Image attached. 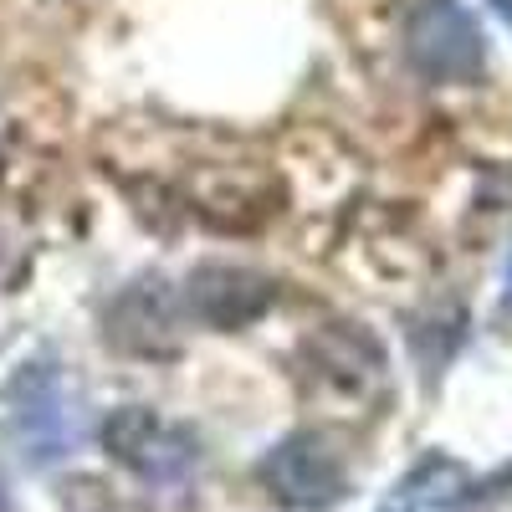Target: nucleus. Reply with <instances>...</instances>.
Segmentation results:
<instances>
[{
    "label": "nucleus",
    "mask_w": 512,
    "mask_h": 512,
    "mask_svg": "<svg viewBox=\"0 0 512 512\" xmlns=\"http://www.w3.org/2000/svg\"><path fill=\"white\" fill-rule=\"evenodd\" d=\"M405 52L431 82H477L487 67V36L461 0H420L405 26Z\"/></svg>",
    "instance_id": "f257e3e1"
},
{
    "label": "nucleus",
    "mask_w": 512,
    "mask_h": 512,
    "mask_svg": "<svg viewBox=\"0 0 512 512\" xmlns=\"http://www.w3.org/2000/svg\"><path fill=\"white\" fill-rule=\"evenodd\" d=\"M6 410L31 461H62L72 451V410L57 359H26L6 379Z\"/></svg>",
    "instance_id": "f03ea898"
},
{
    "label": "nucleus",
    "mask_w": 512,
    "mask_h": 512,
    "mask_svg": "<svg viewBox=\"0 0 512 512\" xmlns=\"http://www.w3.org/2000/svg\"><path fill=\"white\" fill-rule=\"evenodd\" d=\"M185 318L190 313H185V297L175 292V282L139 277L108 303V338H113V349H123V354L164 359V354L180 349Z\"/></svg>",
    "instance_id": "7ed1b4c3"
},
{
    "label": "nucleus",
    "mask_w": 512,
    "mask_h": 512,
    "mask_svg": "<svg viewBox=\"0 0 512 512\" xmlns=\"http://www.w3.org/2000/svg\"><path fill=\"white\" fill-rule=\"evenodd\" d=\"M103 446L123 461L134 466L139 477L149 482H180L190 466H195V446L185 431L175 425H164L154 410L144 405H128V410H113L108 425H103Z\"/></svg>",
    "instance_id": "20e7f679"
},
{
    "label": "nucleus",
    "mask_w": 512,
    "mask_h": 512,
    "mask_svg": "<svg viewBox=\"0 0 512 512\" xmlns=\"http://www.w3.org/2000/svg\"><path fill=\"white\" fill-rule=\"evenodd\" d=\"M262 482L287 507H328V502L344 497V487H349L338 451L323 436H313V431H297V436L277 441L272 456L262 461Z\"/></svg>",
    "instance_id": "39448f33"
},
{
    "label": "nucleus",
    "mask_w": 512,
    "mask_h": 512,
    "mask_svg": "<svg viewBox=\"0 0 512 512\" xmlns=\"http://www.w3.org/2000/svg\"><path fill=\"white\" fill-rule=\"evenodd\" d=\"M185 313L195 323H210L221 333H236L246 323H256L272 308V282L251 267H231V262H205L185 277L180 287Z\"/></svg>",
    "instance_id": "423d86ee"
},
{
    "label": "nucleus",
    "mask_w": 512,
    "mask_h": 512,
    "mask_svg": "<svg viewBox=\"0 0 512 512\" xmlns=\"http://www.w3.org/2000/svg\"><path fill=\"white\" fill-rule=\"evenodd\" d=\"M502 318H512V256H507V287H502Z\"/></svg>",
    "instance_id": "0eeeda50"
},
{
    "label": "nucleus",
    "mask_w": 512,
    "mask_h": 512,
    "mask_svg": "<svg viewBox=\"0 0 512 512\" xmlns=\"http://www.w3.org/2000/svg\"><path fill=\"white\" fill-rule=\"evenodd\" d=\"M0 492H6V487H0ZM0 512H11V507H6V497H0Z\"/></svg>",
    "instance_id": "6e6552de"
}]
</instances>
